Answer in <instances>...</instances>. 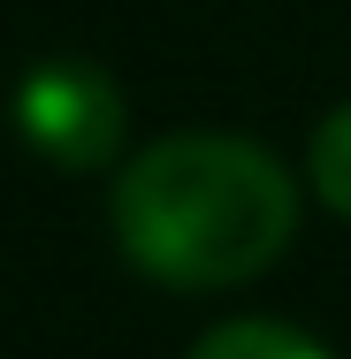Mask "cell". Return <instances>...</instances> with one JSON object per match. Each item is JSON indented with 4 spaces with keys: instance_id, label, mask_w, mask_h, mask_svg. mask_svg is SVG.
I'll list each match as a JSON object with an SVG mask.
<instances>
[{
    "instance_id": "obj_1",
    "label": "cell",
    "mask_w": 351,
    "mask_h": 359,
    "mask_svg": "<svg viewBox=\"0 0 351 359\" xmlns=\"http://www.w3.org/2000/svg\"><path fill=\"white\" fill-rule=\"evenodd\" d=\"M107 215L138 276L168 290H237L290 252L298 184L252 138L176 130L123 161Z\"/></svg>"
},
{
    "instance_id": "obj_4",
    "label": "cell",
    "mask_w": 351,
    "mask_h": 359,
    "mask_svg": "<svg viewBox=\"0 0 351 359\" xmlns=\"http://www.w3.org/2000/svg\"><path fill=\"white\" fill-rule=\"evenodd\" d=\"M305 168H313V191H321V207L351 222V100H344V107H329V115L313 123Z\"/></svg>"
},
{
    "instance_id": "obj_2",
    "label": "cell",
    "mask_w": 351,
    "mask_h": 359,
    "mask_svg": "<svg viewBox=\"0 0 351 359\" xmlns=\"http://www.w3.org/2000/svg\"><path fill=\"white\" fill-rule=\"evenodd\" d=\"M15 138L31 145L46 168L62 176H92V168H115L123 145H130V107H123V84L84 62V54H54V62H31L15 84Z\"/></svg>"
},
{
    "instance_id": "obj_3",
    "label": "cell",
    "mask_w": 351,
    "mask_h": 359,
    "mask_svg": "<svg viewBox=\"0 0 351 359\" xmlns=\"http://www.w3.org/2000/svg\"><path fill=\"white\" fill-rule=\"evenodd\" d=\"M191 359H329V352L290 321H221L191 344Z\"/></svg>"
}]
</instances>
